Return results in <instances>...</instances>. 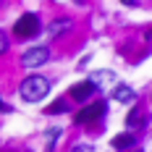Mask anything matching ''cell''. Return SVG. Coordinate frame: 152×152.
I'll list each match as a JSON object with an SVG mask.
<instances>
[{"instance_id": "3957f363", "label": "cell", "mask_w": 152, "mask_h": 152, "mask_svg": "<svg viewBox=\"0 0 152 152\" xmlns=\"http://www.w3.org/2000/svg\"><path fill=\"white\" fill-rule=\"evenodd\" d=\"M47 61H50V50H47V47H31V50H26V53L21 55V66H26V68L45 66Z\"/></svg>"}, {"instance_id": "277c9868", "label": "cell", "mask_w": 152, "mask_h": 152, "mask_svg": "<svg viewBox=\"0 0 152 152\" xmlns=\"http://www.w3.org/2000/svg\"><path fill=\"white\" fill-rule=\"evenodd\" d=\"M102 115H105V102H94V105H87L76 113V123L84 126V123H92L97 118H102Z\"/></svg>"}, {"instance_id": "7c38bea8", "label": "cell", "mask_w": 152, "mask_h": 152, "mask_svg": "<svg viewBox=\"0 0 152 152\" xmlns=\"http://www.w3.org/2000/svg\"><path fill=\"white\" fill-rule=\"evenodd\" d=\"M71 152H94V147H89V144H79V147H74Z\"/></svg>"}, {"instance_id": "5bb4252c", "label": "cell", "mask_w": 152, "mask_h": 152, "mask_svg": "<svg viewBox=\"0 0 152 152\" xmlns=\"http://www.w3.org/2000/svg\"><path fill=\"white\" fill-rule=\"evenodd\" d=\"M123 5H129V8H134V5H139V0H123Z\"/></svg>"}, {"instance_id": "9a60e30c", "label": "cell", "mask_w": 152, "mask_h": 152, "mask_svg": "<svg viewBox=\"0 0 152 152\" xmlns=\"http://www.w3.org/2000/svg\"><path fill=\"white\" fill-rule=\"evenodd\" d=\"M5 110H8V105H5V102L0 100V113H5Z\"/></svg>"}, {"instance_id": "7a4b0ae2", "label": "cell", "mask_w": 152, "mask_h": 152, "mask_svg": "<svg viewBox=\"0 0 152 152\" xmlns=\"http://www.w3.org/2000/svg\"><path fill=\"white\" fill-rule=\"evenodd\" d=\"M13 31H16V37H24V39H29V37H34V34L39 31V18H37L34 13H24L18 21H16Z\"/></svg>"}, {"instance_id": "52a82bcc", "label": "cell", "mask_w": 152, "mask_h": 152, "mask_svg": "<svg viewBox=\"0 0 152 152\" xmlns=\"http://www.w3.org/2000/svg\"><path fill=\"white\" fill-rule=\"evenodd\" d=\"M89 81L94 84V89H105L110 84H115V74H113V71H97Z\"/></svg>"}, {"instance_id": "4fadbf2b", "label": "cell", "mask_w": 152, "mask_h": 152, "mask_svg": "<svg viewBox=\"0 0 152 152\" xmlns=\"http://www.w3.org/2000/svg\"><path fill=\"white\" fill-rule=\"evenodd\" d=\"M63 110H66L63 102H55V107H47V113H63Z\"/></svg>"}, {"instance_id": "30bf717a", "label": "cell", "mask_w": 152, "mask_h": 152, "mask_svg": "<svg viewBox=\"0 0 152 152\" xmlns=\"http://www.w3.org/2000/svg\"><path fill=\"white\" fill-rule=\"evenodd\" d=\"M142 123H144V113H142V110H131V113H129V126H131V129H139V126H142Z\"/></svg>"}, {"instance_id": "6da1fadb", "label": "cell", "mask_w": 152, "mask_h": 152, "mask_svg": "<svg viewBox=\"0 0 152 152\" xmlns=\"http://www.w3.org/2000/svg\"><path fill=\"white\" fill-rule=\"evenodd\" d=\"M18 92H21V97L26 102H39V100H45L47 92H50V81L45 76H26L21 81V89Z\"/></svg>"}, {"instance_id": "e0dca14e", "label": "cell", "mask_w": 152, "mask_h": 152, "mask_svg": "<svg viewBox=\"0 0 152 152\" xmlns=\"http://www.w3.org/2000/svg\"><path fill=\"white\" fill-rule=\"evenodd\" d=\"M137 152H139V150H137Z\"/></svg>"}, {"instance_id": "2e32d148", "label": "cell", "mask_w": 152, "mask_h": 152, "mask_svg": "<svg viewBox=\"0 0 152 152\" xmlns=\"http://www.w3.org/2000/svg\"><path fill=\"white\" fill-rule=\"evenodd\" d=\"M79 3H81V0H79Z\"/></svg>"}, {"instance_id": "9c48e42d", "label": "cell", "mask_w": 152, "mask_h": 152, "mask_svg": "<svg viewBox=\"0 0 152 152\" xmlns=\"http://www.w3.org/2000/svg\"><path fill=\"white\" fill-rule=\"evenodd\" d=\"M71 29V21H68V18H58V21H55V24H50V37H58V34H63V31H68Z\"/></svg>"}, {"instance_id": "5b68a950", "label": "cell", "mask_w": 152, "mask_h": 152, "mask_svg": "<svg viewBox=\"0 0 152 152\" xmlns=\"http://www.w3.org/2000/svg\"><path fill=\"white\" fill-rule=\"evenodd\" d=\"M113 97H115V102H123V105L137 102V92L131 89L129 84H115L113 87Z\"/></svg>"}, {"instance_id": "8992f818", "label": "cell", "mask_w": 152, "mask_h": 152, "mask_svg": "<svg viewBox=\"0 0 152 152\" xmlns=\"http://www.w3.org/2000/svg\"><path fill=\"white\" fill-rule=\"evenodd\" d=\"M92 94H94V84L92 81H81V84H76L74 89H71V97L79 100V102H87Z\"/></svg>"}, {"instance_id": "8fae6325", "label": "cell", "mask_w": 152, "mask_h": 152, "mask_svg": "<svg viewBox=\"0 0 152 152\" xmlns=\"http://www.w3.org/2000/svg\"><path fill=\"white\" fill-rule=\"evenodd\" d=\"M5 50H8V34H5V31L0 29V55H3Z\"/></svg>"}, {"instance_id": "ba28073f", "label": "cell", "mask_w": 152, "mask_h": 152, "mask_svg": "<svg viewBox=\"0 0 152 152\" xmlns=\"http://www.w3.org/2000/svg\"><path fill=\"white\" fill-rule=\"evenodd\" d=\"M134 144H137L134 134H118V137H113V147L115 150H131Z\"/></svg>"}]
</instances>
